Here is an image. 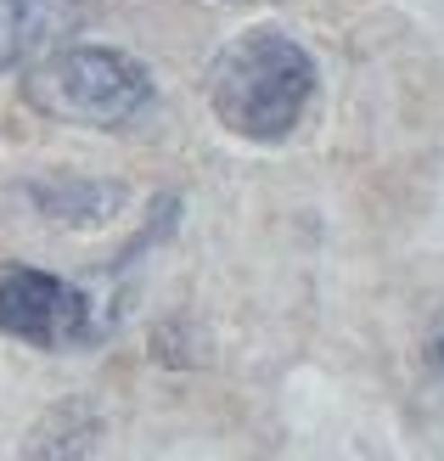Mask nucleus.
<instances>
[{
	"instance_id": "f257e3e1",
	"label": "nucleus",
	"mask_w": 444,
	"mask_h": 461,
	"mask_svg": "<svg viewBox=\"0 0 444 461\" xmlns=\"http://www.w3.org/2000/svg\"><path fill=\"white\" fill-rule=\"evenodd\" d=\"M315 96V62L310 51L282 29H253L237 45H225L214 74H208V102L220 124L242 141H282L304 119Z\"/></svg>"
},
{
	"instance_id": "f03ea898",
	"label": "nucleus",
	"mask_w": 444,
	"mask_h": 461,
	"mask_svg": "<svg viewBox=\"0 0 444 461\" xmlns=\"http://www.w3.org/2000/svg\"><path fill=\"white\" fill-rule=\"evenodd\" d=\"M23 96L45 119L85 124V130H119L152 102V74L130 51L113 45H68L23 68Z\"/></svg>"
},
{
	"instance_id": "7ed1b4c3",
	"label": "nucleus",
	"mask_w": 444,
	"mask_h": 461,
	"mask_svg": "<svg viewBox=\"0 0 444 461\" xmlns=\"http://www.w3.org/2000/svg\"><path fill=\"white\" fill-rule=\"evenodd\" d=\"M0 332L34 349H68L90 332V298L34 265H0Z\"/></svg>"
},
{
	"instance_id": "20e7f679",
	"label": "nucleus",
	"mask_w": 444,
	"mask_h": 461,
	"mask_svg": "<svg viewBox=\"0 0 444 461\" xmlns=\"http://www.w3.org/2000/svg\"><path fill=\"white\" fill-rule=\"evenodd\" d=\"M79 23V0H0V68H34Z\"/></svg>"
},
{
	"instance_id": "39448f33",
	"label": "nucleus",
	"mask_w": 444,
	"mask_h": 461,
	"mask_svg": "<svg viewBox=\"0 0 444 461\" xmlns=\"http://www.w3.org/2000/svg\"><path fill=\"white\" fill-rule=\"evenodd\" d=\"M102 433V417L90 400H62L57 411H45L34 422L29 445H23V461H85L90 445Z\"/></svg>"
},
{
	"instance_id": "423d86ee",
	"label": "nucleus",
	"mask_w": 444,
	"mask_h": 461,
	"mask_svg": "<svg viewBox=\"0 0 444 461\" xmlns=\"http://www.w3.org/2000/svg\"><path fill=\"white\" fill-rule=\"evenodd\" d=\"M40 209L57 214L68 225H90L119 209V186H96V180H57V186H40Z\"/></svg>"
},
{
	"instance_id": "0eeeda50",
	"label": "nucleus",
	"mask_w": 444,
	"mask_h": 461,
	"mask_svg": "<svg viewBox=\"0 0 444 461\" xmlns=\"http://www.w3.org/2000/svg\"><path fill=\"white\" fill-rule=\"evenodd\" d=\"M428 366H433V377L444 383V315H439V327H433V338H428Z\"/></svg>"
}]
</instances>
